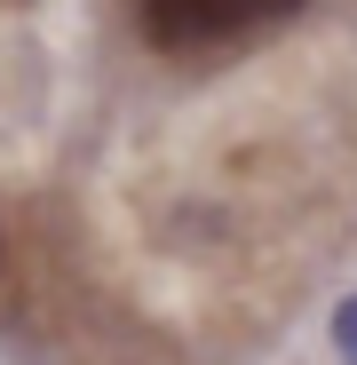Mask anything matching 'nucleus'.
<instances>
[{
    "mask_svg": "<svg viewBox=\"0 0 357 365\" xmlns=\"http://www.w3.org/2000/svg\"><path fill=\"white\" fill-rule=\"evenodd\" d=\"M294 9H302V0H135L151 48H175V56H199V48H222V40L270 32Z\"/></svg>",
    "mask_w": 357,
    "mask_h": 365,
    "instance_id": "nucleus-1",
    "label": "nucleus"
},
{
    "mask_svg": "<svg viewBox=\"0 0 357 365\" xmlns=\"http://www.w3.org/2000/svg\"><path fill=\"white\" fill-rule=\"evenodd\" d=\"M341 341H349V357H357V310H349V318H341Z\"/></svg>",
    "mask_w": 357,
    "mask_h": 365,
    "instance_id": "nucleus-2",
    "label": "nucleus"
}]
</instances>
